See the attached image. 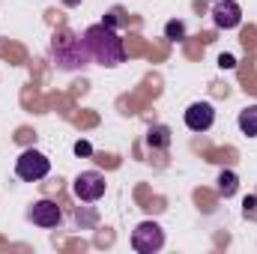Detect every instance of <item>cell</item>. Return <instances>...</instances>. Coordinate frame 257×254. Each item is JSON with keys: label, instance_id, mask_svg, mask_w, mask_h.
Returning a JSON list of instances; mask_svg holds the SVG:
<instances>
[{"label": "cell", "instance_id": "6da1fadb", "mask_svg": "<svg viewBox=\"0 0 257 254\" xmlns=\"http://www.w3.org/2000/svg\"><path fill=\"white\" fill-rule=\"evenodd\" d=\"M81 42H84L87 60H93V63H99V66L114 69V66H120L126 60L123 39L117 36V30L111 24H93V27H87L84 36H81Z\"/></svg>", "mask_w": 257, "mask_h": 254}, {"label": "cell", "instance_id": "7a4b0ae2", "mask_svg": "<svg viewBox=\"0 0 257 254\" xmlns=\"http://www.w3.org/2000/svg\"><path fill=\"white\" fill-rule=\"evenodd\" d=\"M51 57H54V63L60 66V69H66V72L87 66V51H84L81 36H75V33L66 30V27L57 30L54 39H51Z\"/></svg>", "mask_w": 257, "mask_h": 254}, {"label": "cell", "instance_id": "3957f363", "mask_svg": "<svg viewBox=\"0 0 257 254\" xmlns=\"http://www.w3.org/2000/svg\"><path fill=\"white\" fill-rule=\"evenodd\" d=\"M48 171H51V162H48V156L39 153V150H24V153L18 156V162H15V174H18V180H24V183H36V180L48 177Z\"/></svg>", "mask_w": 257, "mask_h": 254}, {"label": "cell", "instance_id": "277c9868", "mask_svg": "<svg viewBox=\"0 0 257 254\" xmlns=\"http://www.w3.org/2000/svg\"><path fill=\"white\" fill-rule=\"evenodd\" d=\"M132 248L141 254H156L165 248V230L156 221H141L132 230Z\"/></svg>", "mask_w": 257, "mask_h": 254}, {"label": "cell", "instance_id": "5b68a950", "mask_svg": "<svg viewBox=\"0 0 257 254\" xmlns=\"http://www.w3.org/2000/svg\"><path fill=\"white\" fill-rule=\"evenodd\" d=\"M72 191H75L78 200H84V203H96V200L105 194V177H102L99 171H84V174L75 177Z\"/></svg>", "mask_w": 257, "mask_h": 254}, {"label": "cell", "instance_id": "8992f818", "mask_svg": "<svg viewBox=\"0 0 257 254\" xmlns=\"http://www.w3.org/2000/svg\"><path fill=\"white\" fill-rule=\"evenodd\" d=\"M212 21H215V27H221V30L239 27V21H242L239 3H233V0H215V6H212Z\"/></svg>", "mask_w": 257, "mask_h": 254}, {"label": "cell", "instance_id": "52a82bcc", "mask_svg": "<svg viewBox=\"0 0 257 254\" xmlns=\"http://www.w3.org/2000/svg\"><path fill=\"white\" fill-rule=\"evenodd\" d=\"M212 123H215V108L209 102H194V105H189L186 126L192 129V132H206V129H212Z\"/></svg>", "mask_w": 257, "mask_h": 254}, {"label": "cell", "instance_id": "ba28073f", "mask_svg": "<svg viewBox=\"0 0 257 254\" xmlns=\"http://www.w3.org/2000/svg\"><path fill=\"white\" fill-rule=\"evenodd\" d=\"M60 218H63V212L54 200H36L33 209H30V221L39 224V227H57Z\"/></svg>", "mask_w": 257, "mask_h": 254}, {"label": "cell", "instance_id": "9c48e42d", "mask_svg": "<svg viewBox=\"0 0 257 254\" xmlns=\"http://www.w3.org/2000/svg\"><path fill=\"white\" fill-rule=\"evenodd\" d=\"M239 132L242 135H248V138H254L257 135V105H245L242 111H239Z\"/></svg>", "mask_w": 257, "mask_h": 254}, {"label": "cell", "instance_id": "30bf717a", "mask_svg": "<svg viewBox=\"0 0 257 254\" xmlns=\"http://www.w3.org/2000/svg\"><path fill=\"white\" fill-rule=\"evenodd\" d=\"M236 183H239V180H236L233 171H221V174H218V191H221L224 197H230V194L236 191Z\"/></svg>", "mask_w": 257, "mask_h": 254}, {"label": "cell", "instance_id": "8fae6325", "mask_svg": "<svg viewBox=\"0 0 257 254\" xmlns=\"http://www.w3.org/2000/svg\"><path fill=\"white\" fill-rule=\"evenodd\" d=\"M147 144H150V147H168V144H171V132H168L165 126H153L150 129Z\"/></svg>", "mask_w": 257, "mask_h": 254}, {"label": "cell", "instance_id": "7c38bea8", "mask_svg": "<svg viewBox=\"0 0 257 254\" xmlns=\"http://www.w3.org/2000/svg\"><path fill=\"white\" fill-rule=\"evenodd\" d=\"M165 33H168V39H183V33H186V27H183L180 21H171V24L165 27Z\"/></svg>", "mask_w": 257, "mask_h": 254}, {"label": "cell", "instance_id": "4fadbf2b", "mask_svg": "<svg viewBox=\"0 0 257 254\" xmlns=\"http://www.w3.org/2000/svg\"><path fill=\"white\" fill-rule=\"evenodd\" d=\"M75 153H78V156H90V153H93V147H90L87 141H78V144H75Z\"/></svg>", "mask_w": 257, "mask_h": 254}, {"label": "cell", "instance_id": "5bb4252c", "mask_svg": "<svg viewBox=\"0 0 257 254\" xmlns=\"http://www.w3.org/2000/svg\"><path fill=\"white\" fill-rule=\"evenodd\" d=\"M218 66H221V69H233V66H236V60H233L230 54H221V57H218Z\"/></svg>", "mask_w": 257, "mask_h": 254}, {"label": "cell", "instance_id": "9a60e30c", "mask_svg": "<svg viewBox=\"0 0 257 254\" xmlns=\"http://www.w3.org/2000/svg\"><path fill=\"white\" fill-rule=\"evenodd\" d=\"M63 3H69V6H75V3H78V0H63Z\"/></svg>", "mask_w": 257, "mask_h": 254}]
</instances>
